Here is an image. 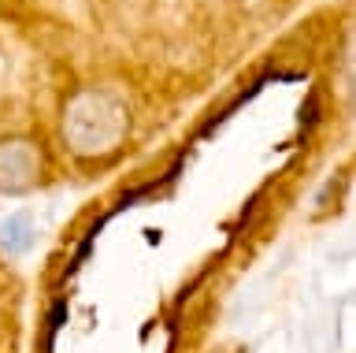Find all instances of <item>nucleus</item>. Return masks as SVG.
Returning <instances> with one entry per match:
<instances>
[{
  "mask_svg": "<svg viewBox=\"0 0 356 353\" xmlns=\"http://www.w3.org/2000/svg\"><path fill=\"white\" fill-rule=\"evenodd\" d=\"M63 134L82 157L115 152L127 134V108L108 93H78L63 116Z\"/></svg>",
  "mask_w": 356,
  "mask_h": 353,
  "instance_id": "nucleus-1",
  "label": "nucleus"
},
{
  "mask_svg": "<svg viewBox=\"0 0 356 353\" xmlns=\"http://www.w3.org/2000/svg\"><path fill=\"white\" fill-rule=\"evenodd\" d=\"M41 175V152L26 138H8L0 141V190L22 194L38 182Z\"/></svg>",
  "mask_w": 356,
  "mask_h": 353,
  "instance_id": "nucleus-2",
  "label": "nucleus"
},
{
  "mask_svg": "<svg viewBox=\"0 0 356 353\" xmlns=\"http://www.w3.org/2000/svg\"><path fill=\"white\" fill-rule=\"evenodd\" d=\"M33 246V216L26 208H19V212H11L4 223H0V249L8 253V257H22Z\"/></svg>",
  "mask_w": 356,
  "mask_h": 353,
  "instance_id": "nucleus-3",
  "label": "nucleus"
}]
</instances>
